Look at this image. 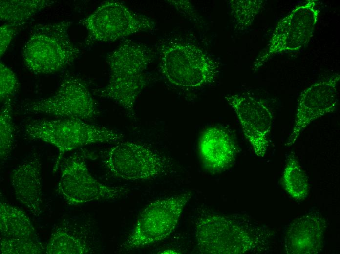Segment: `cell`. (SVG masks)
Instances as JSON below:
<instances>
[{
	"label": "cell",
	"mask_w": 340,
	"mask_h": 254,
	"mask_svg": "<svg viewBox=\"0 0 340 254\" xmlns=\"http://www.w3.org/2000/svg\"><path fill=\"white\" fill-rule=\"evenodd\" d=\"M200 209L194 225L195 244L200 253H258L269 248L274 233L266 226L247 216Z\"/></svg>",
	"instance_id": "1"
},
{
	"label": "cell",
	"mask_w": 340,
	"mask_h": 254,
	"mask_svg": "<svg viewBox=\"0 0 340 254\" xmlns=\"http://www.w3.org/2000/svg\"><path fill=\"white\" fill-rule=\"evenodd\" d=\"M153 58L147 45L125 41L106 56L110 78L107 85L98 92L99 96L113 101L129 118L135 119V102L147 84L145 71Z\"/></svg>",
	"instance_id": "2"
},
{
	"label": "cell",
	"mask_w": 340,
	"mask_h": 254,
	"mask_svg": "<svg viewBox=\"0 0 340 254\" xmlns=\"http://www.w3.org/2000/svg\"><path fill=\"white\" fill-rule=\"evenodd\" d=\"M71 24L63 21L33 27L23 50L24 64L30 71L36 74L56 73L79 58L80 51L69 35Z\"/></svg>",
	"instance_id": "3"
},
{
	"label": "cell",
	"mask_w": 340,
	"mask_h": 254,
	"mask_svg": "<svg viewBox=\"0 0 340 254\" xmlns=\"http://www.w3.org/2000/svg\"><path fill=\"white\" fill-rule=\"evenodd\" d=\"M24 132L29 139L42 140L57 148L54 173L58 169L65 153L88 144L118 143L123 141L124 137L115 130L73 118L33 120L24 125Z\"/></svg>",
	"instance_id": "4"
},
{
	"label": "cell",
	"mask_w": 340,
	"mask_h": 254,
	"mask_svg": "<svg viewBox=\"0 0 340 254\" xmlns=\"http://www.w3.org/2000/svg\"><path fill=\"white\" fill-rule=\"evenodd\" d=\"M160 67L166 78L182 88H195L211 83L218 73L213 60L197 46L171 40L160 50Z\"/></svg>",
	"instance_id": "5"
},
{
	"label": "cell",
	"mask_w": 340,
	"mask_h": 254,
	"mask_svg": "<svg viewBox=\"0 0 340 254\" xmlns=\"http://www.w3.org/2000/svg\"><path fill=\"white\" fill-rule=\"evenodd\" d=\"M192 196L191 191L159 199L141 212L133 229L120 246L128 252L160 242L176 228L184 209Z\"/></svg>",
	"instance_id": "6"
},
{
	"label": "cell",
	"mask_w": 340,
	"mask_h": 254,
	"mask_svg": "<svg viewBox=\"0 0 340 254\" xmlns=\"http://www.w3.org/2000/svg\"><path fill=\"white\" fill-rule=\"evenodd\" d=\"M104 163L115 177L129 181L152 180L171 171L170 160L141 143L121 141L111 148Z\"/></svg>",
	"instance_id": "7"
},
{
	"label": "cell",
	"mask_w": 340,
	"mask_h": 254,
	"mask_svg": "<svg viewBox=\"0 0 340 254\" xmlns=\"http://www.w3.org/2000/svg\"><path fill=\"white\" fill-rule=\"evenodd\" d=\"M21 108L25 114H44L60 118L92 120L99 114L97 104L85 82L67 74L51 96L26 102Z\"/></svg>",
	"instance_id": "8"
},
{
	"label": "cell",
	"mask_w": 340,
	"mask_h": 254,
	"mask_svg": "<svg viewBox=\"0 0 340 254\" xmlns=\"http://www.w3.org/2000/svg\"><path fill=\"white\" fill-rule=\"evenodd\" d=\"M319 13L316 0L295 7L278 22L266 46L254 62L253 70L257 71L275 55L303 47L313 35Z\"/></svg>",
	"instance_id": "9"
},
{
	"label": "cell",
	"mask_w": 340,
	"mask_h": 254,
	"mask_svg": "<svg viewBox=\"0 0 340 254\" xmlns=\"http://www.w3.org/2000/svg\"><path fill=\"white\" fill-rule=\"evenodd\" d=\"M88 31L86 42H113L156 27L150 18L134 12L123 3L107 1L80 21Z\"/></svg>",
	"instance_id": "10"
},
{
	"label": "cell",
	"mask_w": 340,
	"mask_h": 254,
	"mask_svg": "<svg viewBox=\"0 0 340 254\" xmlns=\"http://www.w3.org/2000/svg\"><path fill=\"white\" fill-rule=\"evenodd\" d=\"M57 190L70 205H79L97 200H113L127 194L125 187L104 184L92 176L84 158L74 154L61 167Z\"/></svg>",
	"instance_id": "11"
},
{
	"label": "cell",
	"mask_w": 340,
	"mask_h": 254,
	"mask_svg": "<svg viewBox=\"0 0 340 254\" xmlns=\"http://www.w3.org/2000/svg\"><path fill=\"white\" fill-rule=\"evenodd\" d=\"M339 73L321 79L302 91L298 99L293 128L285 146L293 145L311 123L333 112L338 101Z\"/></svg>",
	"instance_id": "12"
},
{
	"label": "cell",
	"mask_w": 340,
	"mask_h": 254,
	"mask_svg": "<svg viewBox=\"0 0 340 254\" xmlns=\"http://www.w3.org/2000/svg\"><path fill=\"white\" fill-rule=\"evenodd\" d=\"M225 98L236 113L244 135L255 153L264 157L272 124L270 109L261 100L250 96L228 94Z\"/></svg>",
	"instance_id": "13"
},
{
	"label": "cell",
	"mask_w": 340,
	"mask_h": 254,
	"mask_svg": "<svg viewBox=\"0 0 340 254\" xmlns=\"http://www.w3.org/2000/svg\"><path fill=\"white\" fill-rule=\"evenodd\" d=\"M326 228L318 212H310L294 220L288 227L284 247L288 254H316L323 247Z\"/></svg>",
	"instance_id": "14"
},
{
	"label": "cell",
	"mask_w": 340,
	"mask_h": 254,
	"mask_svg": "<svg viewBox=\"0 0 340 254\" xmlns=\"http://www.w3.org/2000/svg\"><path fill=\"white\" fill-rule=\"evenodd\" d=\"M42 164L35 155L15 167L10 181L16 198L36 217L42 213Z\"/></svg>",
	"instance_id": "15"
},
{
	"label": "cell",
	"mask_w": 340,
	"mask_h": 254,
	"mask_svg": "<svg viewBox=\"0 0 340 254\" xmlns=\"http://www.w3.org/2000/svg\"><path fill=\"white\" fill-rule=\"evenodd\" d=\"M198 150L205 169L211 173H216L232 166L235 159L237 148L227 131L220 127H212L202 135Z\"/></svg>",
	"instance_id": "16"
},
{
	"label": "cell",
	"mask_w": 340,
	"mask_h": 254,
	"mask_svg": "<svg viewBox=\"0 0 340 254\" xmlns=\"http://www.w3.org/2000/svg\"><path fill=\"white\" fill-rule=\"evenodd\" d=\"M0 232L7 238L38 239L29 217L19 208L9 204L0 203Z\"/></svg>",
	"instance_id": "17"
},
{
	"label": "cell",
	"mask_w": 340,
	"mask_h": 254,
	"mask_svg": "<svg viewBox=\"0 0 340 254\" xmlns=\"http://www.w3.org/2000/svg\"><path fill=\"white\" fill-rule=\"evenodd\" d=\"M51 0H1L0 19L21 26L33 16L56 3Z\"/></svg>",
	"instance_id": "18"
},
{
	"label": "cell",
	"mask_w": 340,
	"mask_h": 254,
	"mask_svg": "<svg viewBox=\"0 0 340 254\" xmlns=\"http://www.w3.org/2000/svg\"><path fill=\"white\" fill-rule=\"evenodd\" d=\"M92 252L87 242L73 233L69 225L58 226L52 233L45 247L47 254H85Z\"/></svg>",
	"instance_id": "19"
},
{
	"label": "cell",
	"mask_w": 340,
	"mask_h": 254,
	"mask_svg": "<svg viewBox=\"0 0 340 254\" xmlns=\"http://www.w3.org/2000/svg\"><path fill=\"white\" fill-rule=\"evenodd\" d=\"M282 184L289 195L297 201L303 200L308 196V178L294 154L288 157L283 173Z\"/></svg>",
	"instance_id": "20"
},
{
	"label": "cell",
	"mask_w": 340,
	"mask_h": 254,
	"mask_svg": "<svg viewBox=\"0 0 340 254\" xmlns=\"http://www.w3.org/2000/svg\"><path fill=\"white\" fill-rule=\"evenodd\" d=\"M265 1L262 0H229V9L233 18L235 30L242 31L250 27L262 8Z\"/></svg>",
	"instance_id": "21"
},
{
	"label": "cell",
	"mask_w": 340,
	"mask_h": 254,
	"mask_svg": "<svg viewBox=\"0 0 340 254\" xmlns=\"http://www.w3.org/2000/svg\"><path fill=\"white\" fill-rule=\"evenodd\" d=\"M12 99L3 102L0 113V157L3 162L13 149L15 130L13 120Z\"/></svg>",
	"instance_id": "22"
},
{
	"label": "cell",
	"mask_w": 340,
	"mask_h": 254,
	"mask_svg": "<svg viewBox=\"0 0 340 254\" xmlns=\"http://www.w3.org/2000/svg\"><path fill=\"white\" fill-rule=\"evenodd\" d=\"M0 252L3 254H40L45 248L38 239L0 237Z\"/></svg>",
	"instance_id": "23"
},
{
	"label": "cell",
	"mask_w": 340,
	"mask_h": 254,
	"mask_svg": "<svg viewBox=\"0 0 340 254\" xmlns=\"http://www.w3.org/2000/svg\"><path fill=\"white\" fill-rule=\"evenodd\" d=\"M19 84L15 73L2 62L0 64V98L2 103L17 92Z\"/></svg>",
	"instance_id": "24"
},
{
	"label": "cell",
	"mask_w": 340,
	"mask_h": 254,
	"mask_svg": "<svg viewBox=\"0 0 340 254\" xmlns=\"http://www.w3.org/2000/svg\"><path fill=\"white\" fill-rule=\"evenodd\" d=\"M21 26L16 24L5 23L0 28V57L5 53L14 36Z\"/></svg>",
	"instance_id": "25"
},
{
	"label": "cell",
	"mask_w": 340,
	"mask_h": 254,
	"mask_svg": "<svg viewBox=\"0 0 340 254\" xmlns=\"http://www.w3.org/2000/svg\"><path fill=\"white\" fill-rule=\"evenodd\" d=\"M167 1L189 19L193 20L195 18H197L193 6L189 0H167Z\"/></svg>",
	"instance_id": "26"
},
{
	"label": "cell",
	"mask_w": 340,
	"mask_h": 254,
	"mask_svg": "<svg viewBox=\"0 0 340 254\" xmlns=\"http://www.w3.org/2000/svg\"><path fill=\"white\" fill-rule=\"evenodd\" d=\"M161 254H179L178 251L173 249H166L161 251Z\"/></svg>",
	"instance_id": "27"
}]
</instances>
